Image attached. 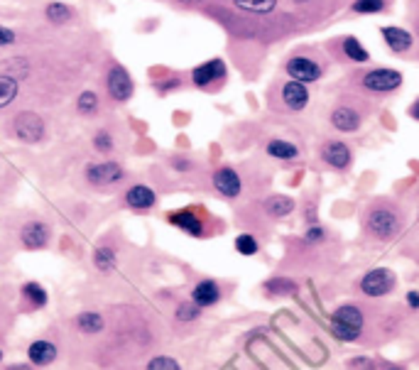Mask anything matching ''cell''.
<instances>
[{"label":"cell","instance_id":"obj_18","mask_svg":"<svg viewBox=\"0 0 419 370\" xmlns=\"http://www.w3.org/2000/svg\"><path fill=\"white\" fill-rule=\"evenodd\" d=\"M154 191L150 189V186L145 184H135L128 189V194H125V201H128V206L132 208H150L154 206Z\"/></svg>","mask_w":419,"mask_h":370},{"label":"cell","instance_id":"obj_45","mask_svg":"<svg viewBox=\"0 0 419 370\" xmlns=\"http://www.w3.org/2000/svg\"><path fill=\"white\" fill-rule=\"evenodd\" d=\"M0 358H3V351H0Z\"/></svg>","mask_w":419,"mask_h":370},{"label":"cell","instance_id":"obj_15","mask_svg":"<svg viewBox=\"0 0 419 370\" xmlns=\"http://www.w3.org/2000/svg\"><path fill=\"white\" fill-rule=\"evenodd\" d=\"M218 300H221V290L213 280H201L194 287V292H191V302L196 307H213Z\"/></svg>","mask_w":419,"mask_h":370},{"label":"cell","instance_id":"obj_7","mask_svg":"<svg viewBox=\"0 0 419 370\" xmlns=\"http://www.w3.org/2000/svg\"><path fill=\"white\" fill-rule=\"evenodd\" d=\"M287 74L295 81H299V84H312V81H317L319 76H322V69H319V64L312 62V59L295 57L287 62Z\"/></svg>","mask_w":419,"mask_h":370},{"label":"cell","instance_id":"obj_33","mask_svg":"<svg viewBox=\"0 0 419 370\" xmlns=\"http://www.w3.org/2000/svg\"><path fill=\"white\" fill-rule=\"evenodd\" d=\"M353 10L356 13H380L383 10V0H356Z\"/></svg>","mask_w":419,"mask_h":370},{"label":"cell","instance_id":"obj_8","mask_svg":"<svg viewBox=\"0 0 419 370\" xmlns=\"http://www.w3.org/2000/svg\"><path fill=\"white\" fill-rule=\"evenodd\" d=\"M322 157L331 169H349L353 154H351V147L346 145V142L334 140V142H327V145H324Z\"/></svg>","mask_w":419,"mask_h":370},{"label":"cell","instance_id":"obj_14","mask_svg":"<svg viewBox=\"0 0 419 370\" xmlns=\"http://www.w3.org/2000/svg\"><path fill=\"white\" fill-rule=\"evenodd\" d=\"M191 76H194V84L196 86H208L211 81L223 79V76H226V64L221 62V59H211V62L196 66Z\"/></svg>","mask_w":419,"mask_h":370},{"label":"cell","instance_id":"obj_3","mask_svg":"<svg viewBox=\"0 0 419 370\" xmlns=\"http://www.w3.org/2000/svg\"><path fill=\"white\" fill-rule=\"evenodd\" d=\"M358 290L363 292V297H371V300H380V297H388L395 290V273L388 268H373L358 282Z\"/></svg>","mask_w":419,"mask_h":370},{"label":"cell","instance_id":"obj_16","mask_svg":"<svg viewBox=\"0 0 419 370\" xmlns=\"http://www.w3.org/2000/svg\"><path fill=\"white\" fill-rule=\"evenodd\" d=\"M169 223L176 226V228H181L184 233L194 236V238H201V236H203V223H201V218H198L196 213H191V211H176V213H169Z\"/></svg>","mask_w":419,"mask_h":370},{"label":"cell","instance_id":"obj_5","mask_svg":"<svg viewBox=\"0 0 419 370\" xmlns=\"http://www.w3.org/2000/svg\"><path fill=\"white\" fill-rule=\"evenodd\" d=\"M132 79H130V74L125 71V66H120V64H115V66H110V71H108V93H110V98L113 101H130V96H132Z\"/></svg>","mask_w":419,"mask_h":370},{"label":"cell","instance_id":"obj_40","mask_svg":"<svg viewBox=\"0 0 419 370\" xmlns=\"http://www.w3.org/2000/svg\"><path fill=\"white\" fill-rule=\"evenodd\" d=\"M410 113H412V118H415V120H419V101L415 103V106L410 108Z\"/></svg>","mask_w":419,"mask_h":370},{"label":"cell","instance_id":"obj_28","mask_svg":"<svg viewBox=\"0 0 419 370\" xmlns=\"http://www.w3.org/2000/svg\"><path fill=\"white\" fill-rule=\"evenodd\" d=\"M22 295H25L35 307L47 305V290H44L40 282H27L25 287H22Z\"/></svg>","mask_w":419,"mask_h":370},{"label":"cell","instance_id":"obj_10","mask_svg":"<svg viewBox=\"0 0 419 370\" xmlns=\"http://www.w3.org/2000/svg\"><path fill=\"white\" fill-rule=\"evenodd\" d=\"M213 186H216L218 194H223L226 199H235L243 189L238 172L230 167H221L218 172L213 174Z\"/></svg>","mask_w":419,"mask_h":370},{"label":"cell","instance_id":"obj_43","mask_svg":"<svg viewBox=\"0 0 419 370\" xmlns=\"http://www.w3.org/2000/svg\"><path fill=\"white\" fill-rule=\"evenodd\" d=\"M383 370H402V368H397V366H390V368H383Z\"/></svg>","mask_w":419,"mask_h":370},{"label":"cell","instance_id":"obj_2","mask_svg":"<svg viewBox=\"0 0 419 370\" xmlns=\"http://www.w3.org/2000/svg\"><path fill=\"white\" fill-rule=\"evenodd\" d=\"M368 233L380 240H390L400 231V216L390 206H375L366 216Z\"/></svg>","mask_w":419,"mask_h":370},{"label":"cell","instance_id":"obj_12","mask_svg":"<svg viewBox=\"0 0 419 370\" xmlns=\"http://www.w3.org/2000/svg\"><path fill=\"white\" fill-rule=\"evenodd\" d=\"M282 101L290 110L307 108V103H309L307 84H299V81H287L285 88H282Z\"/></svg>","mask_w":419,"mask_h":370},{"label":"cell","instance_id":"obj_6","mask_svg":"<svg viewBox=\"0 0 419 370\" xmlns=\"http://www.w3.org/2000/svg\"><path fill=\"white\" fill-rule=\"evenodd\" d=\"M400 84H402V74L395 69H373L371 74L363 76V86L368 91H378V93L395 91Z\"/></svg>","mask_w":419,"mask_h":370},{"label":"cell","instance_id":"obj_32","mask_svg":"<svg viewBox=\"0 0 419 370\" xmlns=\"http://www.w3.org/2000/svg\"><path fill=\"white\" fill-rule=\"evenodd\" d=\"M147 370H181V368H179V363H176L174 358L159 356V358H152Z\"/></svg>","mask_w":419,"mask_h":370},{"label":"cell","instance_id":"obj_27","mask_svg":"<svg viewBox=\"0 0 419 370\" xmlns=\"http://www.w3.org/2000/svg\"><path fill=\"white\" fill-rule=\"evenodd\" d=\"M344 52L351 62H368V52L363 49V44L356 37H346L344 40Z\"/></svg>","mask_w":419,"mask_h":370},{"label":"cell","instance_id":"obj_31","mask_svg":"<svg viewBox=\"0 0 419 370\" xmlns=\"http://www.w3.org/2000/svg\"><path fill=\"white\" fill-rule=\"evenodd\" d=\"M76 106H79V113H93L98 108V96L93 91H84L76 101Z\"/></svg>","mask_w":419,"mask_h":370},{"label":"cell","instance_id":"obj_23","mask_svg":"<svg viewBox=\"0 0 419 370\" xmlns=\"http://www.w3.org/2000/svg\"><path fill=\"white\" fill-rule=\"evenodd\" d=\"M267 154L270 157H275V159H297L299 150H297V147L287 140H270L267 142Z\"/></svg>","mask_w":419,"mask_h":370},{"label":"cell","instance_id":"obj_13","mask_svg":"<svg viewBox=\"0 0 419 370\" xmlns=\"http://www.w3.org/2000/svg\"><path fill=\"white\" fill-rule=\"evenodd\" d=\"M331 125L339 132H356L361 128V115L349 106H339L331 113Z\"/></svg>","mask_w":419,"mask_h":370},{"label":"cell","instance_id":"obj_24","mask_svg":"<svg viewBox=\"0 0 419 370\" xmlns=\"http://www.w3.org/2000/svg\"><path fill=\"white\" fill-rule=\"evenodd\" d=\"M44 15H47V20L54 22V25H64V22H69L71 18H74V10H71L66 3H49L47 10H44Z\"/></svg>","mask_w":419,"mask_h":370},{"label":"cell","instance_id":"obj_38","mask_svg":"<svg viewBox=\"0 0 419 370\" xmlns=\"http://www.w3.org/2000/svg\"><path fill=\"white\" fill-rule=\"evenodd\" d=\"M324 236H327V231L324 228H319V226H314V228H309L307 231V243H319V240H324Z\"/></svg>","mask_w":419,"mask_h":370},{"label":"cell","instance_id":"obj_42","mask_svg":"<svg viewBox=\"0 0 419 370\" xmlns=\"http://www.w3.org/2000/svg\"><path fill=\"white\" fill-rule=\"evenodd\" d=\"M8 370H30V366H10Z\"/></svg>","mask_w":419,"mask_h":370},{"label":"cell","instance_id":"obj_26","mask_svg":"<svg viewBox=\"0 0 419 370\" xmlns=\"http://www.w3.org/2000/svg\"><path fill=\"white\" fill-rule=\"evenodd\" d=\"M233 3L235 8L248 10V13H270V10H275L277 0H233Z\"/></svg>","mask_w":419,"mask_h":370},{"label":"cell","instance_id":"obj_17","mask_svg":"<svg viewBox=\"0 0 419 370\" xmlns=\"http://www.w3.org/2000/svg\"><path fill=\"white\" fill-rule=\"evenodd\" d=\"M383 40L393 52H407L412 47V35L402 27H383Z\"/></svg>","mask_w":419,"mask_h":370},{"label":"cell","instance_id":"obj_29","mask_svg":"<svg viewBox=\"0 0 419 370\" xmlns=\"http://www.w3.org/2000/svg\"><path fill=\"white\" fill-rule=\"evenodd\" d=\"M235 250H238L240 255L250 258V255H255V253L260 250V245H258L255 236H250V233H240L238 238H235Z\"/></svg>","mask_w":419,"mask_h":370},{"label":"cell","instance_id":"obj_9","mask_svg":"<svg viewBox=\"0 0 419 370\" xmlns=\"http://www.w3.org/2000/svg\"><path fill=\"white\" fill-rule=\"evenodd\" d=\"M120 176H123V169L118 167L115 162H96V164H88L86 167V179L91 181V184H113V181H118Z\"/></svg>","mask_w":419,"mask_h":370},{"label":"cell","instance_id":"obj_35","mask_svg":"<svg viewBox=\"0 0 419 370\" xmlns=\"http://www.w3.org/2000/svg\"><path fill=\"white\" fill-rule=\"evenodd\" d=\"M198 309L201 307H196L194 302H191V305H179L176 307V319H181V322H191V319L198 317Z\"/></svg>","mask_w":419,"mask_h":370},{"label":"cell","instance_id":"obj_4","mask_svg":"<svg viewBox=\"0 0 419 370\" xmlns=\"http://www.w3.org/2000/svg\"><path fill=\"white\" fill-rule=\"evenodd\" d=\"M13 130L20 140L25 142H40L44 135V120L32 110H25V113H18L13 120Z\"/></svg>","mask_w":419,"mask_h":370},{"label":"cell","instance_id":"obj_37","mask_svg":"<svg viewBox=\"0 0 419 370\" xmlns=\"http://www.w3.org/2000/svg\"><path fill=\"white\" fill-rule=\"evenodd\" d=\"M10 44H15V32L0 25V47H10Z\"/></svg>","mask_w":419,"mask_h":370},{"label":"cell","instance_id":"obj_44","mask_svg":"<svg viewBox=\"0 0 419 370\" xmlns=\"http://www.w3.org/2000/svg\"><path fill=\"white\" fill-rule=\"evenodd\" d=\"M295 3H307V0H295Z\"/></svg>","mask_w":419,"mask_h":370},{"label":"cell","instance_id":"obj_25","mask_svg":"<svg viewBox=\"0 0 419 370\" xmlns=\"http://www.w3.org/2000/svg\"><path fill=\"white\" fill-rule=\"evenodd\" d=\"M76 324H79V329L84 331V334H98V331L103 329V317L96 312H84V314H79Z\"/></svg>","mask_w":419,"mask_h":370},{"label":"cell","instance_id":"obj_34","mask_svg":"<svg viewBox=\"0 0 419 370\" xmlns=\"http://www.w3.org/2000/svg\"><path fill=\"white\" fill-rule=\"evenodd\" d=\"M375 361L371 356H356L349 361V370H375Z\"/></svg>","mask_w":419,"mask_h":370},{"label":"cell","instance_id":"obj_19","mask_svg":"<svg viewBox=\"0 0 419 370\" xmlns=\"http://www.w3.org/2000/svg\"><path fill=\"white\" fill-rule=\"evenodd\" d=\"M27 356H30V361L35 363V366H49V363L57 358V349H54V344H49V341H35V344L30 346V351H27Z\"/></svg>","mask_w":419,"mask_h":370},{"label":"cell","instance_id":"obj_11","mask_svg":"<svg viewBox=\"0 0 419 370\" xmlns=\"http://www.w3.org/2000/svg\"><path fill=\"white\" fill-rule=\"evenodd\" d=\"M20 238H22V243H25V248H30V250L44 248V245H47V240H49L47 223H42V221H30V223L22 228Z\"/></svg>","mask_w":419,"mask_h":370},{"label":"cell","instance_id":"obj_20","mask_svg":"<svg viewBox=\"0 0 419 370\" xmlns=\"http://www.w3.org/2000/svg\"><path fill=\"white\" fill-rule=\"evenodd\" d=\"M265 211H267L272 218H285V216H290V213L295 211V199L282 196V194L270 196L267 201H265Z\"/></svg>","mask_w":419,"mask_h":370},{"label":"cell","instance_id":"obj_36","mask_svg":"<svg viewBox=\"0 0 419 370\" xmlns=\"http://www.w3.org/2000/svg\"><path fill=\"white\" fill-rule=\"evenodd\" d=\"M93 145H96V150H101V152H110V150H113V140H110L108 132H98L96 140H93Z\"/></svg>","mask_w":419,"mask_h":370},{"label":"cell","instance_id":"obj_39","mask_svg":"<svg viewBox=\"0 0 419 370\" xmlns=\"http://www.w3.org/2000/svg\"><path fill=\"white\" fill-rule=\"evenodd\" d=\"M405 302H407V307L415 309V312H417V309H419V292L417 290H410V292H407V297H405Z\"/></svg>","mask_w":419,"mask_h":370},{"label":"cell","instance_id":"obj_30","mask_svg":"<svg viewBox=\"0 0 419 370\" xmlns=\"http://www.w3.org/2000/svg\"><path fill=\"white\" fill-rule=\"evenodd\" d=\"M93 263H96V268H101V270H110L115 265L113 248H98V250L93 253Z\"/></svg>","mask_w":419,"mask_h":370},{"label":"cell","instance_id":"obj_21","mask_svg":"<svg viewBox=\"0 0 419 370\" xmlns=\"http://www.w3.org/2000/svg\"><path fill=\"white\" fill-rule=\"evenodd\" d=\"M265 292H267L270 297H290L297 292V282L290 278H270L267 282H265Z\"/></svg>","mask_w":419,"mask_h":370},{"label":"cell","instance_id":"obj_41","mask_svg":"<svg viewBox=\"0 0 419 370\" xmlns=\"http://www.w3.org/2000/svg\"><path fill=\"white\" fill-rule=\"evenodd\" d=\"M176 3H184V5H196V3H201V0H176Z\"/></svg>","mask_w":419,"mask_h":370},{"label":"cell","instance_id":"obj_22","mask_svg":"<svg viewBox=\"0 0 419 370\" xmlns=\"http://www.w3.org/2000/svg\"><path fill=\"white\" fill-rule=\"evenodd\" d=\"M18 91H20V84L15 76H8V74L0 76V108H8L10 103L15 101Z\"/></svg>","mask_w":419,"mask_h":370},{"label":"cell","instance_id":"obj_1","mask_svg":"<svg viewBox=\"0 0 419 370\" xmlns=\"http://www.w3.org/2000/svg\"><path fill=\"white\" fill-rule=\"evenodd\" d=\"M366 331V314L356 305H341L331 314V334L341 344H356Z\"/></svg>","mask_w":419,"mask_h":370}]
</instances>
